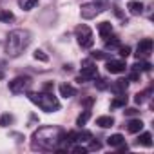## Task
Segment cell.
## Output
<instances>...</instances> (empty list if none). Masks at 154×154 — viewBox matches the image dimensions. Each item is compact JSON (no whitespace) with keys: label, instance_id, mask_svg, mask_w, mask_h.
Listing matches in <instances>:
<instances>
[{"label":"cell","instance_id":"cell-36","mask_svg":"<svg viewBox=\"0 0 154 154\" xmlns=\"http://www.w3.org/2000/svg\"><path fill=\"white\" fill-rule=\"evenodd\" d=\"M138 112H140V111H138V109H132V107H131V109H125V114H127V116H134V114H138Z\"/></svg>","mask_w":154,"mask_h":154},{"label":"cell","instance_id":"cell-32","mask_svg":"<svg viewBox=\"0 0 154 154\" xmlns=\"http://www.w3.org/2000/svg\"><path fill=\"white\" fill-rule=\"evenodd\" d=\"M93 58H96V60H107V54L103 53V51H93V54H91Z\"/></svg>","mask_w":154,"mask_h":154},{"label":"cell","instance_id":"cell-35","mask_svg":"<svg viewBox=\"0 0 154 154\" xmlns=\"http://www.w3.org/2000/svg\"><path fill=\"white\" fill-rule=\"evenodd\" d=\"M129 80H131V82H136V80H140V72L132 71V72H131V76H129Z\"/></svg>","mask_w":154,"mask_h":154},{"label":"cell","instance_id":"cell-31","mask_svg":"<svg viewBox=\"0 0 154 154\" xmlns=\"http://www.w3.org/2000/svg\"><path fill=\"white\" fill-rule=\"evenodd\" d=\"M89 141H91V145L87 147V150H100V149H102V143H100V141H96L94 138H91Z\"/></svg>","mask_w":154,"mask_h":154},{"label":"cell","instance_id":"cell-2","mask_svg":"<svg viewBox=\"0 0 154 154\" xmlns=\"http://www.w3.org/2000/svg\"><path fill=\"white\" fill-rule=\"evenodd\" d=\"M31 44V33L27 29H13L6 38V54L9 58L20 56Z\"/></svg>","mask_w":154,"mask_h":154},{"label":"cell","instance_id":"cell-30","mask_svg":"<svg viewBox=\"0 0 154 154\" xmlns=\"http://www.w3.org/2000/svg\"><path fill=\"white\" fill-rule=\"evenodd\" d=\"M118 53H120L122 58H127V56L131 54V47H129V45H120V47H118Z\"/></svg>","mask_w":154,"mask_h":154},{"label":"cell","instance_id":"cell-20","mask_svg":"<svg viewBox=\"0 0 154 154\" xmlns=\"http://www.w3.org/2000/svg\"><path fill=\"white\" fill-rule=\"evenodd\" d=\"M127 105V96L125 94H116V98L111 102V109H120Z\"/></svg>","mask_w":154,"mask_h":154},{"label":"cell","instance_id":"cell-27","mask_svg":"<svg viewBox=\"0 0 154 154\" xmlns=\"http://www.w3.org/2000/svg\"><path fill=\"white\" fill-rule=\"evenodd\" d=\"M91 138H93V134L89 131H82V132H78V138L76 140H78V143H82V141H89Z\"/></svg>","mask_w":154,"mask_h":154},{"label":"cell","instance_id":"cell-6","mask_svg":"<svg viewBox=\"0 0 154 154\" xmlns=\"http://www.w3.org/2000/svg\"><path fill=\"white\" fill-rule=\"evenodd\" d=\"M98 76V67H96V63L91 60V58H87V60H84L82 62V72L78 74V78H76V82H89V80H94Z\"/></svg>","mask_w":154,"mask_h":154},{"label":"cell","instance_id":"cell-19","mask_svg":"<svg viewBox=\"0 0 154 154\" xmlns=\"http://www.w3.org/2000/svg\"><path fill=\"white\" fill-rule=\"evenodd\" d=\"M150 94H152V87H149V89H145L143 93H138L136 96H134V103H138V105H141L145 100H149L150 98Z\"/></svg>","mask_w":154,"mask_h":154},{"label":"cell","instance_id":"cell-23","mask_svg":"<svg viewBox=\"0 0 154 154\" xmlns=\"http://www.w3.org/2000/svg\"><path fill=\"white\" fill-rule=\"evenodd\" d=\"M89 118H91V111L87 109V111H84L78 118H76V125H78V127H84V125L89 122Z\"/></svg>","mask_w":154,"mask_h":154},{"label":"cell","instance_id":"cell-14","mask_svg":"<svg viewBox=\"0 0 154 154\" xmlns=\"http://www.w3.org/2000/svg\"><path fill=\"white\" fill-rule=\"evenodd\" d=\"M141 129H143V122H141L140 118H136V120H129V123H127V131H129V132L136 134V132H140Z\"/></svg>","mask_w":154,"mask_h":154},{"label":"cell","instance_id":"cell-5","mask_svg":"<svg viewBox=\"0 0 154 154\" xmlns=\"http://www.w3.org/2000/svg\"><path fill=\"white\" fill-rule=\"evenodd\" d=\"M31 85H33L31 76L20 74V76H17V78H13V80L9 82V91H11L13 94H24V93H29Z\"/></svg>","mask_w":154,"mask_h":154},{"label":"cell","instance_id":"cell-8","mask_svg":"<svg viewBox=\"0 0 154 154\" xmlns=\"http://www.w3.org/2000/svg\"><path fill=\"white\" fill-rule=\"evenodd\" d=\"M150 53H152V40L150 38H143L138 44V47H136V58L138 60H145L147 56H150Z\"/></svg>","mask_w":154,"mask_h":154},{"label":"cell","instance_id":"cell-12","mask_svg":"<svg viewBox=\"0 0 154 154\" xmlns=\"http://www.w3.org/2000/svg\"><path fill=\"white\" fill-rule=\"evenodd\" d=\"M127 9H129V13L131 15H134V17H138V15H141L143 13V4L141 2H138V0H132V2H129V6H127Z\"/></svg>","mask_w":154,"mask_h":154},{"label":"cell","instance_id":"cell-22","mask_svg":"<svg viewBox=\"0 0 154 154\" xmlns=\"http://www.w3.org/2000/svg\"><path fill=\"white\" fill-rule=\"evenodd\" d=\"M18 2V6L24 9V11H31L36 4H38V0H17Z\"/></svg>","mask_w":154,"mask_h":154},{"label":"cell","instance_id":"cell-3","mask_svg":"<svg viewBox=\"0 0 154 154\" xmlns=\"http://www.w3.org/2000/svg\"><path fill=\"white\" fill-rule=\"evenodd\" d=\"M27 96H29V100L35 103V105H38L42 111H45V112H56V111H60V102H58V98L51 93V91H40V93H27Z\"/></svg>","mask_w":154,"mask_h":154},{"label":"cell","instance_id":"cell-29","mask_svg":"<svg viewBox=\"0 0 154 154\" xmlns=\"http://www.w3.org/2000/svg\"><path fill=\"white\" fill-rule=\"evenodd\" d=\"M69 150H71V152H76V154H85V152H89L87 147H84V145H72Z\"/></svg>","mask_w":154,"mask_h":154},{"label":"cell","instance_id":"cell-26","mask_svg":"<svg viewBox=\"0 0 154 154\" xmlns=\"http://www.w3.org/2000/svg\"><path fill=\"white\" fill-rule=\"evenodd\" d=\"M13 122H15L13 114H4L2 118H0V125H2V127H8V125H11Z\"/></svg>","mask_w":154,"mask_h":154},{"label":"cell","instance_id":"cell-9","mask_svg":"<svg viewBox=\"0 0 154 154\" xmlns=\"http://www.w3.org/2000/svg\"><path fill=\"white\" fill-rule=\"evenodd\" d=\"M127 69V63L123 60H107V71L111 74H122L125 72Z\"/></svg>","mask_w":154,"mask_h":154},{"label":"cell","instance_id":"cell-24","mask_svg":"<svg viewBox=\"0 0 154 154\" xmlns=\"http://www.w3.org/2000/svg\"><path fill=\"white\" fill-rule=\"evenodd\" d=\"M94 80H96V82H94V85H96V89H98V91H105V89L109 87V82H107L105 78H98V76H96Z\"/></svg>","mask_w":154,"mask_h":154},{"label":"cell","instance_id":"cell-34","mask_svg":"<svg viewBox=\"0 0 154 154\" xmlns=\"http://www.w3.org/2000/svg\"><path fill=\"white\" fill-rule=\"evenodd\" d=\"M4 76H6V63L0 60V80H2Z\"/></svg>","mask_w":154,"mask_h":154},{"label":"cell","instance_id":"cell-7","mask_svg":"<svg viewBox=\"0 0 154 154\" xmlns=\"http://www.w3.org/2000/svg\"><path fill=\"white\" fill-rule=\"evenodd\" d=\"M102 11H103V9H102L100 6H96L94 2H91V4H84V6L80 8V15H82V18H85V20H93V18H96Z\"/></svg>","mask_w":154,"mask_h":154},{"label":"cell","instance_id":"cell-28","mask_svg":"<svg viewBox=\"0 0 154 154\" xmlns=\"http://www.w3.org/2000/svg\"><path fill=\"white\" fill-rule=\"evenodd\" d=\"M33 56H35V60H40V62H49V56H47L44 51H40V49H36Z\"/></svg>","mask_w":154,"mask_h":154},{"label":"cell","instance_id":"cell-13","mask_svg":"<svg viewBox=\"0 0 154 154\" xmlns=\"http://www.w3.org/2000/svg\"><path fill=\"white\" fill-rule=\"evenodd\" d=\"M150 67H152V65H150L149 62H145V60H138L134 65H131V69L136 71V72H149Z\"/></svg>","mask_w":154,"mask_h":154},{"label":"cell","instance_id":"cell-15","mask_svg":"<svg viewBox=\"0 0 154 154\" xmlns=\"http://www.w3.org/2000/svg\"><path fill=\"white\" fill-rule=\"evenodd\" d=\"M136 145H143V147H152V134L150 132H141L136 140Z\"/></svg>","mask_w":154,"mask_h":154},{"label":"cell","instance_id":"cell-37","mask_svg":"<svg viewBox=\"0 0 154 154\" xmlns=\"http://www.w3.org/2000/svg\"><path fill=\"white\" fill-rule=\"evenodd\" d=\"M93 102H94V98H87V100H84V105H85V107H89Z\"/></svg>","mask_w":154,"mask_h":154},{"label":"cell","instance_id":"cell-17","mask_svg":"<svg viewBox=\"0 0 154 154\" xmlns=\"http://www.w3.org/2000/svg\"><path fill=\"white\" fill-rule=\"evenodd\" d=\"M96 125L102 129H109L114 125V118L112 116H100V118H96Z\"/></svg>","mask_w":154,"mask_h":154},{"label":"cell","instance_id":"cell-25","mask_svg":"<svg viewBox=\"0 0 154 154\" xmlns=\"http://www.w3.org/2000/svg\"><path fill=\"white\" fill-rule=\"evenodd\" d=\"M15 15L11 11H0V22H13Z\"/></svg>","mask_w":154,"mask_h":154},{"label":"cell","instance_id":"cell-33","mask_svg":"<svg viewBox=\"0 0 154 154\" xmlns=\"http://www.w3.org/2000/svg\"><path fill=\"white\" fill-rule=\"evenodd\" d=\"M93 2H94L96 6H100L102 9H105V8L109 6V0H93Z\"/></svg>","mask_w":154,"mask_h":154},{"label":"cell","instance_id":"cell-1","mask_svg":"<svg viewBox=\"0 0 154 154\" xmlns=\"http://www.w3.org/2000/svg\"><path fill=\"white\" fill-rule=\"evenodd\" d=\"M62 138H63V131L56 125H44V127H38L35 132H33V141H31V147L35 150H56L58 145L62 143Z\"/></svg>","mask_w":154,"mask_h":154},{"label":"cell","instance_id":"cell-16","mask_svg":"<svg viewBox=\"0 0 154 154\" xmlns=\"http://www.w3.org/2000/svg\"><path fill=\"white\" fill-rule=\"evenodd\" d=\"M60 94L63 98H72V96H76V89L72 85H69V84H62L60 85Z\"/></svg>","mask_w":154,"mask_h":154},{"label":"cell","instance_id":"cell-11","mask_svg":"<svg viewBox=\"0 0 154 154\" xmlns=\"http://www.w3.org/2000/svg\"><path fill=\"white\" fill-rule=\"evenodd\" d=\"M98 35L105 40L109 35H112V24L111 22H100L98 24Z\"/></svg>","mask_w":154,"mask_h":154},{"label":"cell","instance_id":"cell-18","mask_svg":"<svg viewBox=\"0 0 154 154\" xmlns=\"http://www.w3.org/2000/svg\"><path fill=\"white\" fill-rule=\"evenodd\" d=\"M123 143H125V138H123L122 134H112V136L107 138V145H109V147H120V145H123Z\"/></svg>","mask_w":154,"mask_h":154},{"label":"cell","instance_id":"cell-4","mask_svg":"<svg viewBox=\"0 0 154 154\" xmlns=\"http://www.w3.org/2000/svg\"><path fill=\"white\" fill-rule=\"evenodd\" d=\"M74 35H76V40H78V45L82 49H91L93 44H94V38H93V31L89 29V26L82 24L74 29Z\"/></svg>","mask_w":154,"mask_h":154},{"label":"cell","instance_id":"cell-21","mask_svg":"<svg viewBox=\"0 0 154 154\" xmlns=\"http://www.w3.org/2000/svg\"><path fill=\"white\" fill-rule=\"evenodd\" d=\"M118 47H120V38L109 35V36L105 38V49H111V51H112V49H118Z\"/></svg>","mask_w":154,"mask_h":154},{"label":"cell","instance_id":"cell-10","mask_svg":"<svg viewBox=\"0 0 154 154\" xmlns=\"http://www.w3.org/2000/svg\"><path fill=\"white\" fill-rule=\"evenodd\" d=\"M127 87H129V80H116L111 85V91L114 94H125L127 93Z\"/></svg>","mask_w":154,"mask_h":154}]
</instances>
